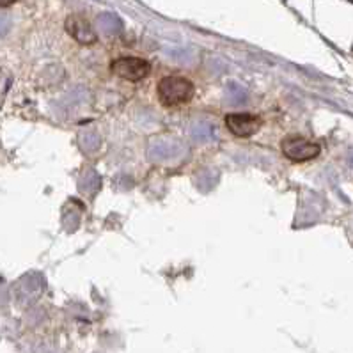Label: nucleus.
Here are the masks:
<instances>
[{"label":"nucleus","instance_id":"1","mask_svg":"<svg viewBox=\"0 0 353 353\" xmlns=\"http://www.w3.org/2000/svg\"><path fill=\"white\" fill-rule=\"evenodd\" d=\"M196 85L185 77L169 75L158 82L157 94L163 107H178L188 103L194 98Z\"/></svg>","mask_w":353,"mask_h":353},{"label":"nucleus","instance_id":"2","mask_svg":"<svg viewBox=\"0 0 353 353\" xmlns=\"http://www.w3.org/2000/svg\"><path fill=\"white\" fill-rule=\"evenodd\" d=\"M110 70L116 77L128 82H141L145 77L151 73V64L142 57H117L112 64Z\"/></svg>","mask_w":353,"mask_h":353},{"label":"nucleus","instance_id":"3","mask_svg":"<svg viewBox=\"0 0 353 353\" xmlns=\"http://www.w3.org/2000/svg\"><path fill=\"white\" fill-rule=\"evenodd\" d=\"M281 151L291 162H307L321 153L320 144L307 141L305 137H288L281 144Z\"/></svg>","mask_w":353,"mask_h":353},{"label":"nucleus","instance_id":"4","mask_svg":"<svg viewBox=\"0 0 353 353\" xmlns=\"http://www.w3.org/2000/svg\"><path fill=\"white\" fill-rule=\"evenodd\" d=\"M224 123H225V128L240 139L252 137V135H256V133L259 132V128L263 126L261 117L256 116V114H247V112L228 114Z\"/></svg>","mask_w":353,"mask_h":353},{"label":"nucleus","instance_id":"5","mask_svg":"<svg viewBox=\"0 0 353 353\" xmlns=\"http://www.w3.org/2000/svg\"><path fill=\"white\" fill-rule=\"evenodd\" d=\"M64 27H66V32L70 34L71 38L75 39L77 43H80V45L89 46L98 41V36H96L94 29H92L88 18L80 17V14H70L66 18Z\"/></svg>","mask_w":353,"mask_h":353},{"label":"nucleus","instance_id":"6","mask_svg":"<svg viewBox=\"0 0 353 353\" xmlns=\"http://www.w3.org/2000/svg\"><path fill=\"white\" fill-rule=\"evenodd\" d=\"M9 30V18L6 14H0V36H4Z\"/></svg>","mask_w":353,"mask_h":353},{"label":"nucleus","instance_id":"7","mask_svg":"<svg viewBox=\"0 0 353 353\" xmlns=\"http://www.w3.org/2000/svg\"><path fill=\"white\" fill-rule=\"evenodd\" d=\"M17 0H0V8H8V6H13Z\"/></svg>","mask_w":353,"mask_h":353}]
</instances>
